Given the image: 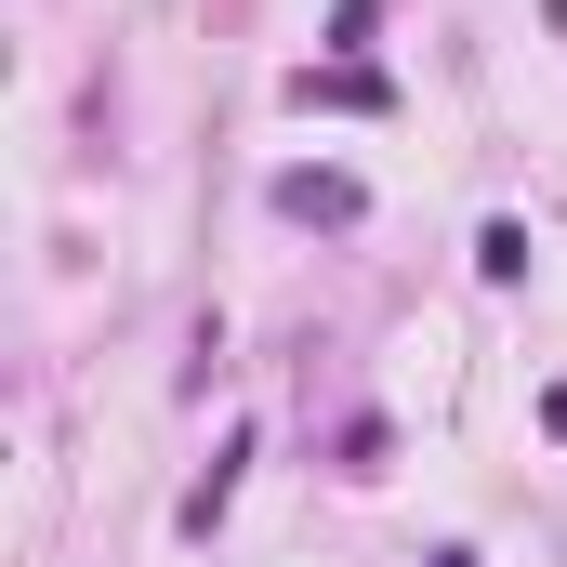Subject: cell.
Masks as SVG:
<instances>
[{
	"label": "cell",
	"mask_w": 567,
	"mask_h": 567,
	"mask_svg": "<svg viewBox=\"0 0 567 567\" xmlns=\"http://www.w3.org/2000/svg\"><path fill=\"white\" fill-rule=\"evenodd\" d=\"M475 278H528V225H515V212H488V225H475Z\"/></svg>",
	"instance_id": "obj_2"
},
{
	"label": "cell",
	"mask_w": 567,
	"mask_h": 567,
	"mask_svg": "<svg viewBox=\"0 0 567 567\" xmlns=\"http://www.w3.org/2000/svg\"><path fill=\"white\" fill-rule=\"evenodd\" d=\"M265 198H278L290 225H357V212H370V185H357V172H278Z\"/></svg>",
	"instance_id": "obj_1"
},
{
	"label": "cell",
	"mask_w": 567,
	"mask_h": 567,
	"mask_svg": "<svg viewBox=\"0 0 567 567\" xmlns=\"http://www.w3.org/2000/svg\"><path fill=\"white\" fill-rule=\"evenodd\" d=\"M435 567H475V555H435Z\"/></svg>",
	"instance_id": "obj_5"
},
{
	"label": "cell",
	"mask_w": 567,
	"mask_h": 567,
	"mask_svg": "<svg viewBox=\"0 0 567 567\" xmlns=\"http://www.w3.org/2000/svg\"><path fill=\"white\" fill-rule=\"evenodd\" d=\"M370 27H383V0H330V53H357Z\"/></svg>",
	"instance_id": "obj_4"
},
{
	"label": "cell",
	"mask_w": 567,
	"mask_h": 567,
	"mask_svg": "<svg viewBox=\"0 0 567 567\" xmlns=\"http://www.w3.org/2000/svg\"><path fill=\"white\" fill-rule=\"evenodd\" d=\"M290 93H303V106H383V80H370V66H303Z\"/></svg>",
	"instance_id": "obj_3"
}]
</instances>
